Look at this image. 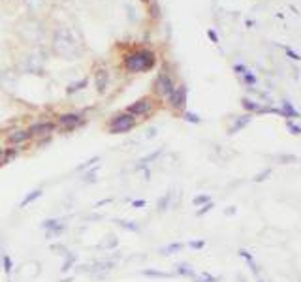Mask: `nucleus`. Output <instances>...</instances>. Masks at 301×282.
Masks as SVG:
<instances>
[{"instance_id":"1","label":"nucleus","mask_w":301,"mask_h":282,"mask_svg":"<svg viewBox=\"0 0 301 282\" xmlns=\"http://www.w3.org/2000/svg\"><path fill=\"white\" fill-rule=\"evenodd\" d=\"M53 51L64 61H79L83 57V41L81 36L72 27H59L53 32Z\"/></svg>"},{"instance_id":"2","label":"nucleus","mask_w":301,"mask_h":282,"mask_svg":"<svg viewBox=\"0 0 301 282\" xmlns=\"http://www.w3.org/2000/svg\"><path fill=\"white\" fill-rule=\"evenodd\" d=\"M17 34L25 43L29 45H41L45 41V27L36 17H25L17 23Z\"/></svg>"},{"instance_id":"3","label":"nucleus","mask_w":301,"mask_h":282,"mask_svg":"<svg viewBox=\"0 0 301 282\" xmlns=\"http://www.w3.org/2000/svg\"><path fill=\"white\" fill-rule=\"evenodd\" d=\"M124 66L126 70L132 71V73H141V71H147L154 66V55L147 49H140L134 51L132 55L126 57L124 61Z\"/></svg>"},{"instance_id":"4","label":"nucleus","mask_w":301,"mask_h":282,"mask_svg":"<svg viewBox=\"0 0 301 282\" xmlns=\"http://www.w3.org/2000/svg\"><path fill=\"white\" fill-rule=\"evenodd\" d=\"M45 62H47L45 53L41 49H34L32 53L25 55V59L19 62V70L25 71V73H36V75H40V73H43Z\"/></svg>"},{"instance_id":"5","label":"nucleus","mask_w":301,"mask_h":282,"mask_svg":"<svg viewBox=\"0 0 301 282\" xmlns=\"http://www.w3.org/2000/svg\"><path fill=\"white\" fill-rule=\"evenodd\" d=\"M136 126V117H132L130 113H122L117 115L113 121H111L110 132L111 134H126Z\"/></svg>"},{"instance_id":"6","label":"nucleus","mask_w":301,"mask_h":282,"mask_svg":"<svg viewBox=\"0 0 301 282\" xmlns=\"http://www.w3.org/2000/svg\"><path fill=\"white\" fill-rule=\"evenodd\" d=\"M154 89H156V92H158L160 96H170L171 92H173V89H175V85H173V81H171L170 75H166V73H160V75L156 77Z\"/></svg>"},{"instance_id":"7","label":"nucleus","mask_w":301,"mask_h":282,"mask_svg":"<svg viewBox=\"0 0 301 282\" xmlns=\"http://www.w3.org/2000/svg\"><path fill=\"white\" fill-rule=\"evenodd\" d=\"M17 81H19V75L13 70H4L0 73V85L4 87V91L13 92L17 87Z\"/></svg>"},{"instance_id":"8","label":"nucleus","mask_w":301,"mask_h":282,"mask_svg":"<svg viewBox=\"0 0 301 282\" xmlns=\"http://www.w3.org/2000/svg\"><path fill=\"white\" fill-rule=\"evenodd\" d=\"M150 111H152V104H150L149 98H141V100L134 102L132 106H128V113H130L132 117H136V115H149Z\"/></svg>"},{"instance_id":"9","label":"nucleus","mask_w":301,"mask_h":282,"mask_svg":"<svg viewBox=\"0 0 301 282\" xmlns=\"http://www.w3.org/2000/svg\"><path fill=\"white\" fill-rule=\"evenodd\" d=\"M59 124L64 128V130H75V128H79L81 124H83V121H81L79 115H75V113H66V115H60L59 119Z\"/></svg>"},{"instance_id":"10","label":"nucleus","mask_w":301,"mask_h":282,"mask_svg":"<svg viewBox=\"0 0 301 282\" xmlns=\"http://www.w3.org/2000/svg\"><path fill=\"white\" fill-rule=\"evenodd\" d=\"M170 102L175 109L185 107V104H187V87H183V85L181 87H175L173 92L170 94Z\"/></svg>"},{"instance_id":"11","label":"nucleus","mask_w":301,"mask_h":282,"mask_svg":"<svg viewBox=\"0 0 301 282\" xmlns=\"http://www.w3.org/2000/svg\"><path fill=\"white\" fill-rule=\"evenodd\" d=\"M40 273H41L40 262H36V260H29V262L23 263V269H21V275H23V277H27V279H36Z\"/></svg>"},{"instance_id":"12","label":"nucleus","mask_w":301,"mask_h":282,"mask_svg":"<svg viewBox=\"0 0 301 282\" xmlns=\"http://www.w3.org/2000/svg\"><path fill=\"white\" fill-rule=\"evenodd\" d=\"M23 4L29 10L30 17H34L36 13H41V11L47 8V2L45 0H23Z\"/></svg>"},{"instance_id":"13","label":"nucleus","mask_w":301,"mask_h":282,"mask_svg":"<svg viewBox=\"0 0 301 282\" xmlns=\"http://www.w3.org/2000/svg\"><path fill=\"white\" fill-rule=\"evenodd\" d=\"M55 130V124L53 122H36L29 128L30 136H45Z\"/></svg>"},{"instance_id":"14","label":"nucleus","mask_w":301,"mask_h":282,"mask_svg":"<svg viewBox=\"0 0 301 282\" xmlns=\"http://www.w3.org/2000/svg\"><path fill=\"white\" fill-rule=\"evenodd\" d=\"M96 91L98 92H106L108 89V81H110V75H108V71L106 70H98L96 71Z\"/></svg>"},{"instance_id":"15","label":"nucleus","mask_w":301,"mask_h":282,"mask_svg":"<svg viewBox=\"0 0 301 282\" xmlns=\"http://www.w3.org/2000/svg\"><path fill=\"white\" fill-rule=\"evenodd\" d=\"M29 140H30L29 130H15L13 134H10V143H13V145H19V143H25V141Z\"/></svg>"},{"instance_id":"16","label":"nucleus","mask_w":301,"mask_h":282,"mask_svg":"<svg viewBox=\"0 0 301 282\" xmlns=\"http://www.w3.org/2000/svg\"><path fill=\"white\" fill-rule=\"evenodd\" d=\"M117 237H115V235H106V239H104V241L102 243H98V245H96V248H98V250H111V248H115V247H117Z\"/></svg>"},{"instance_id":"17","label":"nucleus","mask_w":301,"mask_h":282,"mask_svg":"<svg viewBox=\"0 0 301 282\" xmlns=\"http://www.w3.org/2000/svg\"><path fill=\"white\" fill-rule=\"evenodd\" d=\"M64 256H66V260H64V263H62V269H60L62 273L70 271L72 267H74V263H75V260H77V254H75V252H66Z\"/></svg>"},{"instance_id":"18","label":"nucleus","mask_w":301,"mask_h":282,"mask_svg":"<svg viewBox=\"0 0 301 282\" xmlns=\"http://www.w3.org/2000/svg\"><path fill=\"white\" fill-rule=\"evenodd\" d=\"M160 154H162V149H158V151H154V152H152V154H149V156H145V158H141L140 164L136 166V170H143V168H147V166H149L150 162H152V160H156V158H158Z\"/></svg>"},{"instance_id":"19","label":"nucleus","mask_w":301,"mask_h":282,"mask_svg":"<svg viewBox=\"0 0 301 282\" xmlns=\"http://www.w3.org/2000/svg\"><path fill=\"white\" fill-rule=\"evenodd\" d=\"M87 85H89V81L85 77V79H79V81H75V83H72V85H68L66 92H68V94H74V92H77V91H83Z\"/></svg>"},{"instance_id":"20","label":"nucleus","mask_w":301,"mask_h":282,"mask_svg":"<svg viewBox=\"0 0 301 282\" xmlns=\"http://www.w3.org/2000/svg\"><path fill=\"white\" fill-rule=\"evenodd\" d=\"M41 194H43V192H41V188H38V190H32V192L29 194V196H27V198H25V200L21 202V207H27L29 203L36 202L38 198H41Z\"/></svg>"},{"instance_id":"21","label":"nucleus","mask_w":301,"mask_h":282,"mask_svg":"<svg viewBox=\"0 0 301 282\" xmlns=\"http://www.w3.org/2000/svg\"><path fill=\"white\" fill-rule=\"evenodd\" d=\"M170 203H171V192H168L164 198H160L158 200V203H156V209H158V212H164L168 207H170Z\"/></svg>"},{"instance_id":"22","label":"nucleus","mask_w":301,"mask_h":282,"mask_svg":"<svg viewBox=\"0 0 301 282\" xmlns=\"http://www.w3.org/2000/svg\"><path fill=\"white\" fill-rule=\"evenodd\" d=\"M59 224H60L59 218H47V220L41 222V228H43L45 232H49V230H55V228H57Z\"/></svg>"},{"instance_id":"23","label":"nucleus","mask_w":301,"mask_h":282,"mask_svg":"<svg viewBox=\"0 0 301 282\" xmlns=\"http://www.w3.org/2000/svg\"><path fill=\"white\" fill-rule=\"evenodd\" d=\"M141 275H145V277H160V279H170L171 277V273L152 271V269H145V271H141Z\"/></svg>"},{"instance_id":"24","label":"nucleus","mask_w":301,"mask_h":282,"mask_svg":"<svg viewBox=\"0 0 301 282\" xmlns=\"http://www.w3.org/2000/svg\"><path fill=\"white\" fill-rule=\"evenodd\" d=\"M249 121H251V117H249V115H245L243 119H237V121H235V124H233V126L230 128V134H235V132L239 130V128H243V126H245V124H247Z\"/></svg>"},{"instance_id":"25","label":"nucleus","mask_w":301,"mask_h":282,"mask_svg":"<svg viewBox=\"0 0 301 282\" xmlns=\"http://www.w3.org/2000/svg\"><path fill=\"white\" fill-rule=\"evenodd\" d=\"M119 226L122 228H126V230H130V232H140V226L138 224H134V222H126V220H117Z\"/></svg>"},{"instance_id":"26","label":"nucleus","mask_w":301,"mask_h":282,"mask_svg":"<svg viewBox=\"0 0 301 282\" xmlns=\"http://www.w3.org/2000/svg\"><path fill=\"white\" fill-rule=\"evenodd\" d=\"M2 263H4V273H6V275H10V273L13 271V262H11V258L8 256V254L2 258Z\"/></svg>"},{"instance_id":"27","label":"nucleus","mask_w":301,"mask_h":282,"mask_svg":"<svg viewBox=\"0 0 301 282\" xmlns=\"http://www.w3.org/2000/svg\"><path fill=\"white\" fill-rule=\"evenodd\" d=\"M96 173H98V168H94L92 172L85 173V175H83V181H85V182H89V184H92V182H96Z\"/></svg>"},{"instance_id":"28","label":"nucleus","mask_w":301,"mask_h":282,"mask_svg":"<svg viewBox=\"0 0 301 282\" xmlns=\"http://www.w3.org/2000/svg\"><path fill=\"white\" fill-rule=\"evenodd\" d=\"M183 248V245L181 243H173V245H170V247H166V248H162V254H173V252H177Z\"/></svg>"},{"instance_id":"29","label":"nucleus","mask_w":301,"mask_h":282,"mask_svg":"<svg viewBox=\"0 0 301 282\" xmlns=\"http://www.w3.org/2000/svg\"><path fill=\"white\" fill-rule=\"evenodd\" d=\"M177 273H181V275H187V277H192V275H194V271L190 269V265H187V263H181V265H177Z\"/></svg>"},{"instance_id":"30","label":"nucleus","mask_w":301,"mask_h":282,"mask_svg":"<svg viewBox=\"0 0 301 282\" xmlns=\"http://www.w3.org/2000/svg\"><path fill=\"white\" fill-rule=\"evenodd\" d=\"M284 115L286 117H298V111L292 107L290 102H284Z\"/></svg>"},{"instance_id":"31","label":"nucleus","mask_w":301,"mask_h":282,"mask_svg":"<svg viewBox=\"0 0 301 282\" xmlns=\"http://www.w3.org/2000/svg\"><path fill=\"white\" fill-rule=\"evenodd\" d=\"M100 160V158H98V156H92V158H90V160H87L85 162V164H81V166H77V172H83V170H87V168H90V166H94V164H96V162Z\"/></svg>"},{"instance_id":"32","label":"nucleus","mask_w":301,"mask_h":282,"mask_svg":"<svg viewBox=\"0 0 301 282\" xmlns=\"http://www.w3.org/2000/svg\"><path fill=\"white\" fill-rule=\"evenodd\" d=\"M183 119H185V121H188V122H196V124L201 121L196 113H185V117H183Z\"/></svg>"},{"instance_id":"33","label":"nucleus","mask_w":301,"mask_h":282,"mask_svg":"<svg viewBox=\"0 0 301 282\" xmlns=\"http://www.w3.org/2000/svg\"><path fill=\"white\" fill-rule=\"evenodd\" d=\"M243 106H245L247 109H251V111H258V109H260V106H258V104H252L251 100H243Z\"/></svg>"},{"instance_id":"34","label":"nucleus","mask_w":301,"mask_h":282,"mask_svg":"<svg viewBox=\"0 0 301 282\" xmlns=\"http://www.w3.org/2000/svg\"><path fill=\"white\" fill-rule=\"evenodd\" d=\"M205 203H209V196H198V198H194V205H205Z\"/></svg>"},{"instance_id":"35","label":"nucleus","mask_w":301,"mask_h":282,"mask_svg":"<svg viewBox=\"0 0 301 282\" xmlns=\"http://www.w3.org/2000/svg\"><path fill=\"white\" fill-rule=\"evenodd\" d=\"M51 250L57 252V254H66V252H68L64 245H53V247H51Z\"/></svg>"},{"instance_id":"36","label":"nucleus","mask_w":301,"mask_h":282,"mask_svg":"<svg viewBox=\"0 0 301 282\" xmlns=\"http://www.w3.org/2000/svg\"><path fill=\"white\" fill-rule=\"evenodd\" d=\"M267 175H271V170H265V172H263V173H260V175H256V177H254V181H256V182L265 181V179H267Z\"/></svg>"},{"instance_id":"37","label":"nucleus","mask_w":301,"mask_h":282,"mask_svg":"<svg viewBox=\"0 0 301 282\" xmlns=\"http://www.w3.org/2000/svg\"><path fill=\"white\" fill-rule=\"evenodd\" d=\"M211 209H213V203H205V205H203V209H200V211H198V214H200V216H201V214H205V212H207V211H211Z\"/></svg>"},{"instance_id":"38","label":"nucleus","mask_w":301,"mask_h":282,"mask_svg":"<svg viewBox=\"0 0 301 282\" xmlns=\"http://www.w3.org/2000/svg\"><path fill=\"white\" fill-rule=\"evenodd\" d=\"M284 49H286V53L290 55V57H292V59H294V61H300V59H301L300 55H298V53H294V51H292L290 47H284Z\"/></svg>"},{"instance_id":"39","label":"nucleus","mask_w":301,"mask_h":282,"mask_svg":"<svg viewBox=\"0 0 301 282\" xmlns=\"http://www.w3.org/2000/svg\"><path fill=\"white\" fill-rule=\"evenodd\" d=\"M288 128L292 130V134H301L300 126H296V124H292V122H288Z\"/></svg>"},{"instance_id":"40","label":"nucleus","mask_w":301,"mask_h":282,"mask_svg":"<svg viewBox=\"0 0 301 282\" xmlns=\"http://www.w3.org/2000/svg\"><path fill=\"white\" fill-rule=\"evenodd\" d=\"M154 136H156V128H149V130H147V134H145V138H147V140L154 138Z\"/></svg>"},{"instance_id":"41","label":"nucleus","mask_w":301,"mask_h":282,"mask_svg":"<svg viewBox=\"0 0 301 282\" xmlns=\"http://www.w3.org/2000/svg\"><path fill=\"white\" fill-rule=\"evenodd\" d=\"M203 245H205L203 241H192V243H190L192 248H203Z\"/></svg>"},{"instance_id":"42","label":"nucleus","mask_w":301,"mask_h":282,"mask_svg":"<svg viewBox=\"0 0 301 282\" xmlns=\"http://www.w3.org/2000/svg\"><path fill=\"white\" fill-rule=\"evenodd\" d=\"M279 160H282V164H286L288 160H298V158H296V156H281ZM288 164H290V162H288Z\"/></svg>"},{"instance_id":"43","label":"nucleus","mask_w":301,"mask_h":282,"mask_svg":"<svg viewBox=\"0 0 301 282\" xmlns=\"http://www.w3.org/2000/svg\"><path fill=\"white\" fill-rule=\"evenodd\" d=\"M207 34H209V38H211V40H213V41H215V43L219 41V38H217V34H215V32H213V31H209V32H207Z\"/></svg>"},{"instance_id":"44","label":"nucleus","mask_w":301,"mask_h":282,"mask_svg":"<svg viewBox=\"0 0 301 282\" xmlns=\"http://www.w3.org/2000/svg\"><path fill=\"white\" fill-rule=\"evenodd\" d=\"M245 79H247V83H254V75H251V73H247V75H245Z\"/></svg>"},{"instance_id":"45","label":"nucleus","mask_w":301,"mask_h":282,"mask_svg":"<svg viewBox=\"0 0 301 282\" xmlns=\"http://www.w3.org/2000/svg\"><path fill=\"white\" fill-rule=\"evenodd\" d=\"M132 205H134V207H143V205H145V202H143V200H138V202H134Z\"/></svg>"},{"instance_id":"46","label":"nucleus","mask_w":301,"mask_h":282,"mask_svg":"<svg viewBox=\"0 0 301 282\" xmlns=\"http://www.w3.org/2000/svg\"><path fill=\"white\" fill-rule=\"evenodd\" d=\"M2 156H4V151H2V147H0V158H2Z\"/></svg>"},{"instance_id":"47","label":"nucleus","mask_w":301,"mask_h":282,"mask_svg":"<svg viewBox=\"0 0 301 282\" xmlns=\"http://www.w3.org/2000/svg\"><path fill=\"white\" fill-rule=\"evenodd\" d=\"M62 282H72V279H64Z\"/></svg>"},{"instance_id":"48","label":"nucleus","mask_w":301,"mask_h":282,"mask_svg":"<svg viewBox=\"0 0 301 282\" xmlns=\"http://www.w3.org/2000/svg\"><path fill=\"white\" fill-rule=\"evenodd\" d=\"M143 2H147V0H143Z\"/></svg>"}]
</instances>
